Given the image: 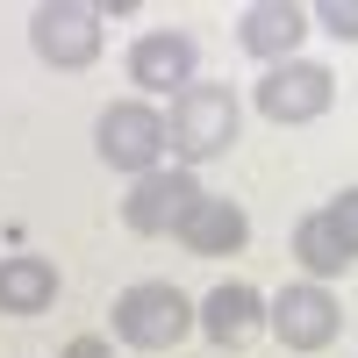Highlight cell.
<instances>
[{"label":"cell","mask_w":358,"mask_h":358,"mask_svg":"<svg viewBox=\"0 0 358 358\" xmlns=\"http://www.w3.org/2000/svg\"><path fill=\"white\" fill-rule=\"evenodd\" d=\"M236 129H244V108H236V94H229V86H208V79H194L187 94L172 101V115H165V143H172L179 165H208V158H222L229 143H236Z\"/></svg>","instance_id":"1"},{"label":"cell","mask_w":358,"mask_h":358,"mask_svg":"<svg viewBox=\"0 0 358 358\" xmlns=\"http://www.w3.org/2000/svg\"><path fill=\"white\" fill-rule=\"evenodd\" d=\"M294 258H301V273H308L315 287H330L337 273H351V258L337 251V236L322 229V215H315V208H308L301 222H294Z\"/></svg>","instance_id":"13"},{"label":"cell","mask_w":358,"mask_h":358,"mask_svg":"<svg viewBox=\"0 0 358 358\" xmlns=\"http://www.w3.org/2000/svg\"><path fill=\"white\" fill-rule=\"evenodd\" d=\"M94 151H101V165L129 172V179L158 172L165 151H172V143H165V115L151 101H108L101 122H94Z\"/></svg>","instance_id":"3"},{"label":"cell","mask_w":358,"mask_h":358,"mask_svg":"<svg viewBox=\"0 0 358 358\" xmlns=\"http://www.w3.org/2000/svg\"><path fill=\"white\" fill-rule=\"evenodd\" d=\"M194 79H201V43L187 36V29H143V36L129 43V86L179 101Z\"/></svg>","instance_id":"8"},{"label":"cell","mask_w":358,"mask_h":358,"mask_svg":"<svg viewBox=\"0 0 358 358\" xmlns=\"http://www.w3.org/2000/svg\"><path fill=\"white\" fill-rule=\"evenodd\" d=\"M29 43L50 72H86L101 57V8H86V0H43L36 15H29Z\"/></svg>","instance_id":"6"},{"label":"cell","mask_w":358,"mask_h":358,"mask_svg":"<svg viewBox=\"0 0 358 358\" xmlns=\"http://www.w3.org/2000/svg\"><path fill=\"white\" fill-rule=\"evenodd\" d=\"M265 330H273L287 351H330L337 330H344V301L315 280H294L265 301Z\"/></svg>","instance_id":"5"},{"label":"cell","mask_w":358,"mask_h":358,"mask_svg":"<svg viewBox=\"0 0 358 358\" xmlns=\"http://www.w3.org/2000/svg\"><path fill=\"white\" fill-rule=\"evenodd\" d=\"M65 358H115V351H108V337H72Z\"/></svg>","instance_id":"16"},{"label":"cell","mask_w":358,"mask_h":358,"mask_svg":"<svg viewBox=\"0 0 358 358\" xmlns=\"http://www.w3.org/2000/svg\"><path fill=\"white\" fill-rule=\"evenodd\" d=\"M251 101H258L265 122L301 129V122H315V115H330V101H337V72L315 65V57H287V65H265V79L251 86Z\"/></svg>","instance_id":"4"},{"label":"cell","mask_w":358,"mask_h":358,"mask_svg":"<svg viewBox=\"0 0 358 358\" xmlns=\"http://www.w3.org/2000/svg\"><path fill=\"white\" fill-rule=\"evenodd\" d=\"M57 301V265L36 251L0 258V315H43Z\"/></svg>","instance_id":"12"},{"label":"cell","mask_w":358,"mask_h":358,"mask_svg":"<svg viewBox=\"0 0 358 358\" xmlns=\"http://www.w3.org/2000/svg\"><path fill=\"white\" fill-rule=\"evenodd\" d=\"M258 322H265V294L244 287V280H222V287L194 308V330H201L208 344H222V351H244V344L258 337Z\"/></svg>","instance_id":"9"},{"label":"cell","mask_w":358,"mask_h":358,"mask_svg":"<svg viewBox=\"0 0 358 358\" xmlns=\"http://www.w3.org/2000/svg\"><path fill=\"white\" fill-rule=\"evenodd\" d=\"M179 244H187L194 258H236L251 244V215L236 201H215V194H201V208L187 222H179Z\"/></svg>","instance_id":"11"},{"label":"cell","mask_w":358,"mask_h":358,"mask_svg":"<svg viewBox=\"0 0 358 358\" xmlns=\"http://www.w3.org/2000/svg\"><path fill=\"white\" fill-rule=\"evenodd\" d=\"M315 215H322V229L337 236V251H344V258L358 265V187H344V194H330V201L315 208Z\"/></svg>","instance_id":"14"},{"label":"cell","mask_w":358,"mask_h":358,"mask_svg":"<svg viewBox=\"0 0 358 358\" xmlns=\"http://www.w3.org/2000/svg\"><path fill=\"white\" fill-rule=\"evenodd\" d=\"M301 36H308V8H294V0H251L244 22H236V43L265 65H287L301 50Z\"/></svg>","instance_id":"10"},{"label":"cell","mask_w":358,"mask_h":358,"mask_svg":"<svg viewBox=\"0 0 358 358\" xmlns=\"http://www.w3.org/2000/svg\"><path fill=\"white\" fill-rule=\"evenodd\" d=\"M194 330V301L172 280H136L115 294V337L136 351H172L179 337Z\"/></svg>","instance_id":"2"},{"label":"cell","mask_w":358,"mask_h":358,"mask_svg":"<svg viewBox=\"0 0 358 358\" xmlns=\"http://www.w3.org/2000/svg\"><path fill=\"white\" fill-rule=\"evenodd\" d=\"M308 22H322L337 43H358V0H322V8H315Z\"/></svg>","instance_id":"15"},{"label":"cell","mask_w":358,"mask_h":358,"mask_svg":"<svg viewBox=\"0 0 358 358\" xmlns=\"http://www.w3.org/2000/svg\"><path fill=\"white\" fill-rule=\"evenodd\" d=\"M194 208H201V179L187 165H158V172H143L136 187H129L122 222L136 236H179V222H187Z\"/></svg>","instance_id":"7"}]
</instances>
